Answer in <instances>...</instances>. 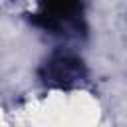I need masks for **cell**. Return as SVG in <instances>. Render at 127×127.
Listing matches in <instances>:
<instances>
[{"instance_id": "6da1fadb", "label": "cell", "mask_w": 127, "mask_h": 127, "mask_svg": "<svg viewBox=\"0 0 127 127\" xmlns=\"http://www.w3.org/2000/svg\"><path fill=\"white\" fill-rule=\"evenodd\" d=\"M40 75L46 85L69 89L85 79V65L79 58H73L69 54H58L44 64Z\"/></svg>"}]
</instances>
